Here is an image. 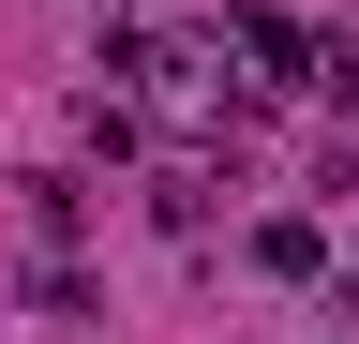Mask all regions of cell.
Segmentation results:
<instances>
[{
  "instance_id": "2",
  "label": "cell",
  "mask_w": 359,
  "mask_h": 344,
  "mask_svg": "<svg viewBox=\"0 0 359 344\" xmlns=\"http://www.w3.org/2000/svg\"><path fill=\"white\" fill-rule=\"evenodd\" d=\"M255 270H269V284H314V270H330V240H314V225H255Z\"/></svg>"
},
{
  "instance_id": "1",
  "label": "cell",
  "mask_w": 359,
  "mask_h": 344,
  "mask_svg": "<svg viewBox=\"0 0 359 344\" xmlns=\"http://www.w3.org/2000/svg\"><path fill=\"white\" fill-rule=\"evenodd\" d=\"M224 46L255 60V90H314V30L269 15V0H240V15H224Z\"/></svg>"
}]
</instances>
